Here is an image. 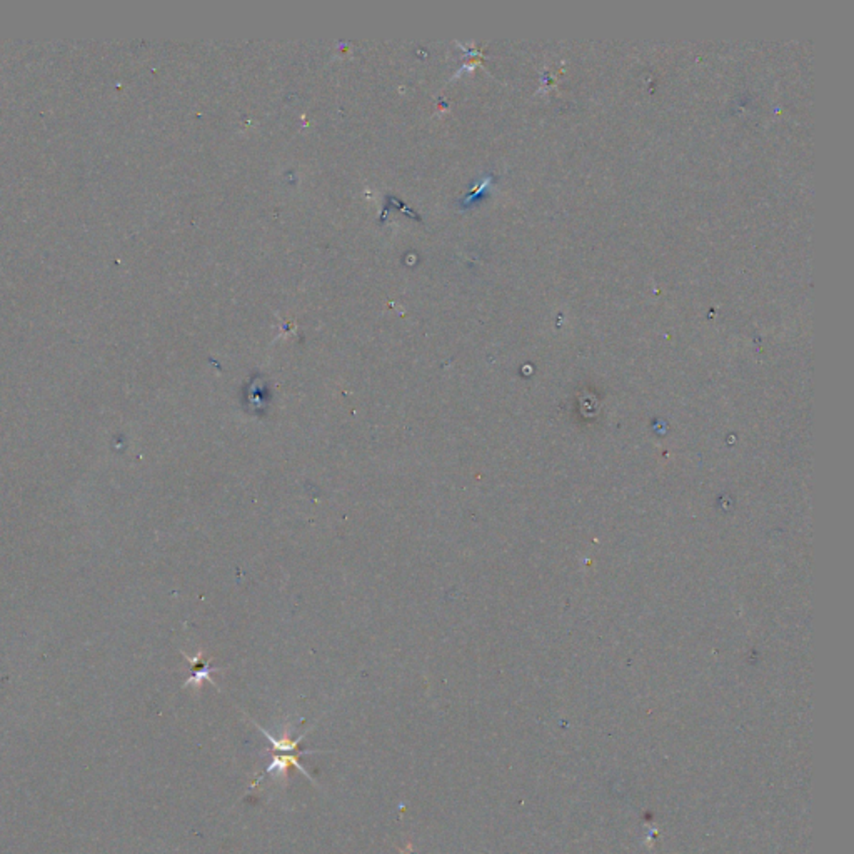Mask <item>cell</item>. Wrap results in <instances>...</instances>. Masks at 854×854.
Listing matches in <instances>:
<instances>
[{
	"instance_id": "cell-1",
	"label": "cell",
	"mask_w": 854,
	"mask_h": 854,
	"mask_svg": "<svg viewBox=\"0 0 854 854\" xmlns=\"http://www.w3.org/2000/svg\"><path fill=\"white\" fill-rule=\"evenodd\" d=\"M184 656L187 658V661L191 663V666H192V676L189 677L187 682H185V686L194 684L199 688V686L202 684V681H209L215 686V682L212 681L211 674L212 672H217L219 670H217V667H212L209 661H204V659H202V651H199L196 658H189L187 654H184Z\"/></svg>"
}]
</instances>
